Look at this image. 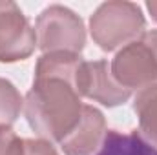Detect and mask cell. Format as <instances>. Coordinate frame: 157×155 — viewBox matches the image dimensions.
<instances>
[{
    "instance_id": "cell-1",
    "label": "cell",
    "mask_w": 157,
    "mask_h": 155,
    "mask_svg": "<svg viewBox=\"0 0 157 155\" xmlns=\"http://www.w3.org/2000/svg\"><path fill=\"white\" fill-rule=\"evenodd\" d=\"M82 100L77 89L62 78H33L24 99V117L39 139L60 144L82 117Z\"/></svg>"
},
{
    "instance_id": "cell-2",
    "label": "cell",
    "mask_w": 157,
    "mask_h": 155,
    "mask_svg": "<svg viewBox=\"0 0 157 155\" xmlns=\"http://www.w3.org/2000/svg\"><path fill=\"white\" fill-rule=\"evenodd\" d=\"M143 9L135 2L110 0L90 17V33L102 51H115L137 40L146 29Z\"/></svg>"
},
{
    "instance_id": "cell-3",
    "label": "cell",
    "mask_w": 157,
    "mask_h": 155,
    "mask_svg": "<svg viewBox=\"0 0 157 155\" xmlns=\"http://www.w3.org/2000/svg\"><path fill=\"white\" fill-rule=\"evenodd\" d=\"M37 47L42 53H75L86 46V28L82 18L66 6L53 4L42 9L35 20Z\"/></svg>"
},
{
    "instance_id": "cell-4",
    "label": "cell",
    "mask_w": 157,
    "mask_h": 155,
    "mask_svg": "<svg viewBox=\"0 0 157 155\" xmlns=\"http://www.w3.org/2000/svg\"><path fill=\"white\" fill-rule=\"evenodd\" d=\"M112 75L130 91L144 89L157 82V29H148L113 57Z\"/></svg>"
},
{
    "instance_id": "cell-5",
    "label": "cell",
    "mask_w": 157,
    "mask_h": 155,
    "mask_svg": "<svg viewBox=\"0 0 157 155\" xmlns=\"http://www.w3.org/2000/svg\"><path fill=\"white\" fill-rule=\"evenodd\" d=\"M37 47V33L22 9L11 0H0V62L26 60Z\"/></svg>"
},
{
    "instance_id": "cell-6",
    "label": "cell",
    "mask_w": 157,
    "mask_h": 155,
    "mask_svg": "<svg viewBox=\"0 0 157 155\" xmlns=\"http://www.w3.org/2000/svg\"><path fill=\"white\" fill-rule=\"evenodd\" d=\"M77 91L93 102L108 108H115L130 100L132 91L122 88L112 75V68L106 60H84L77 82Z\"/></svg>"
},
{
    "instance_id": "cell-7",
    "label": "cell",
    "mask_w": 157,
    "mask_h": 155,
    "mask_svg": "<svg viewBox=\"0 0 157 155\" xmlns=\"http://www.w3.org/2000/svg\"><path fill=\"white\" fill-rule=\"evenodd\" d=\"M106 131V119L102 112L91 104H84L77 128L59 146L64 155H93L101 148Z\"/></svg>"
},
{
    "instance_id": "cell-8",
    "label": "cell",
    "mask_w": 157,
    "mask_h": 155,
    "mask_svg": "<svg viewBox=\"0 0 157 155\" xmlns=\"http://www.w3.org/2000/svg\"><path fill=\"white\" fill-rule=\"evenodd\" d=\"M82 64L84 59L75 53H42L35 66V78H62L77 89Z\"/></svg>"
},
{
    "instance_id": "cell-9",
    "label": "cell",
    "mask_w": 157,
    "mask_h": 155,
    "mask_svg": "<svg viewBox=\"0 0 157 155\" xmlns=\"http://www.w3.org/2000/svg\"><path fill=\"white\" fill-rule=\"evenodd\" d=\"M95 155H157V148L152 146L137 130L128 133L108 130Z\"/></svg>"
},
{
    "instance_id": "cell-10",
    "label": "cell",
    "mask_w": 157,
    "mask_h": 155,
    "mask_svg": "<svg viewBox=\"0 0 157 155\" xmlns=\"http://www.w3.org/2000/svg\"><path fill=\"white\" fill-rule=\"evenodd\" d=\"M133 112L139 119V133L157 148V82L137 91Z\"/></svg>"
},
{
    "instance_id": "cell-11",
    "label": "cell",
    "mask_w": 157,
    "mask_h": 155,
    "mask_svg": "<svg viewBox=\"0 0 157 155\" xmlns=\"http://www.w3.org/2000/svg\"><path fill=\"white\" fill-rule=\"evenodd\" d=\"M24 112V99L17 86L0 77V128H11Z\"/></svg>"
},
{
    "instance_id": "cell-12",
    "label": "cell",
    "mask_w": 157,
    "mask_h": 155,
    "mask_svg": "<svg viewBox=\"0 0 157 155\" xmlns=\"http://www.w3.org/2000/svg\"><path fill=\"white\" fill-rule=\"evenodd\" d=\"M0 155H24V139L11 128H0Z\"/></svg>"
},
{
    "instance_id": "cell-13",
    "label": "cell",
    "mask_w": 157,
    "mask_h": 155,
    "mask_svg": "<svg viewBox=\"0 0 157 155\" xmlns=\"http://www.w3.org/2000/svg\"><path fill=\"white\" fill-rule=\"evenodd\" d=\"M24 155H59V152L49 141L24 139Z\"/></svg>"
},
{
    "instance_id": "cell-14",
    "label": "cell",
    "mask_w": 157,
    "mask_h": 155,
    "mask_svg": "<svg viewBox=\"0 0 157 155\" xmlns=\"http://www.w3.org/2000/svg\"><path fill=\"white\" fill-rule=\"evenodd\" d=\"M146 9L152 17V20L157 22V0H152V2H146Z\"/></svg>"
}]
</instances>
